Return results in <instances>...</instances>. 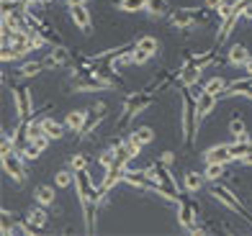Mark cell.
I'll return each instance as SVG.
<instances>
[{
  "label": "cell",
  "mask_w": 252,
  "mask_h": 236,
  "mask_svg": "<svg viewBox=\"0 0 252 236\" xmlns=\"http://www.w3.org/2000/svg\"><path fill=\"white\" fill-rule=\"evenodd\" d=\"M178 93H180V144L190 147V144H196V133L201 129L196 118V93L183 85H178Z\"/></svg>",
  "instance_id": "cell-1"
},
{
  "label": "cell",
  "mask_w": 252,
  "mask_h": 236,
  "mask_svg": "<svg viewBox=\"0 0 252 236\" xmlns=\"http://www.w3.org/2000/svg\"><path fill=\"white\" fill-rule=\"evenodd\" d=\"M155 103V93H147V90H139V93H131V95H126L124 100V105H121V113L116 118V129H124V126H129V123L144 113L147 108H150Z\"/></svg>",
  "instance_id": "cell-2"
},
{
  "label": "cell",
  "mask_w": 252,
  "mask_h": 236,
  "mask_svg": "<svg viewBox=\"0 0 252 236\" xmlns=\"http://www.w3.org/2000/svg\"><path fill=\"white\" fill-rule=\"evenodd\" d=\"M211 195L219 200V203L224 206V208H229L232 213H239L247 223H250V218H252V213L245 208V203H242V195L239 193H234L232 187H226L224 183H211Z\"/></svg>",
  "instance_id": "cell-3"
},
{
  "label": "cell",
  "mask_w": 252,
  "mask_h": 236,
  "mask_svg": "<svg viewBox=\"0 0 252 236\" xmlns=\"http://www.w3.org/2000/svg\"><path fill=\"white\" fill-rule=\"evenodd\" d=\"M13 98V108H16V123H26L29 118H33V93L31 87H13L10 90Z\"/></svg>",
  "instance_id": "cell-4"
},
{
  "label": "cell",
  "mask_w": 252,
  "mask_h": 236,
  "mask_svg": "<svg viewBox=\"0 0 252 236\" xmlns=\"http://www.w3.org/2000/svg\"><path fill=\"white\" fill-rule=\"evenodd\" d=\"M72 93H100V90H111L113 85L108 80H103L98 75H75L70 77Z\"/></svg>",
  "instance_id": "cell-5"
},
{
  "label": "cell",
  "mask_w": 252,
  "mask_h": 236,
  "mask_svg": "<svg viewBox=\"0 0 252 236\" xmlns=\"http://www.w3.org/2000/svg\"><path fill=\"white\" fill-rule=\"evenodd\" d=\"M24 157H21L18 152H8V154H3V170H5V175L13 180L16 185H24L26 183V167H24Z\"/></svg>",
  "instance_id": "cell-6"
},
{
  "label": "cell",
  "mask_w": 252,
  "mask_h": 236,
  "mask_svg": "<svg viewBox=\"0 0 252 236\" xmlns=\"http://www.w3.org/2000/svg\"><path fill=\"white\" fill-rule=\"evenodd\" d=\"M155 54H159V41L155 36H139L134 41V64H147Z\"/></svg>",
  "instance_id": "cell-7"
},
{
  "label": "cell",
  "mask_w": 252,
  "mask_h": 236,
  "mask_svg": "<svg viewBox=\"0 0 252 236\" xmlns=\"http://www.w3.org/2000/svg\"><path fill=\"white\" fill-rule=\"evenodd\" d=\"M44 70H60V67H70L72 64V54L70 49L64 47V44H54V47L49 49V54L41 59Z\"/></svg>",
  "instance_id": "cell-8"
},
{
  "label": "cell",
  "mask_w": 252,
  "mask_h": 236,
  "mask_svg": "<svg viewBox=\"0 0 252 236\" xmlns=\"http://www.w3.org/2000/svg\"><path fill=\"white\" fill-rule=\"evenodd\" d=\"M201 75H203L201 67L186 57V62H183V64L178 67V82H175V85H183V87H196V85L201 82Z\"/></svg>",
  "instance_id": "cell-9"
},
{
  "label": "cell",
  "mask_w": 252,
  "mask_h": 236,
  "mask_svg": "<svg viewBox=\"0 0 252 236\" xmlns=\"http://www.w3.org/2000/svg\"><path fill=\"white\" fill-rule=\"evenodd\" d=\"M106 116H108V105L103 103V100H98V103L88 110V121H85V129L80 131V139H88L90 133H93V131L98 129V123H100L103 118H106Z\"/></svg>",
  "instance_id": "cell-10"
},
{
  "label": "cell",
  "mask_w": 252,
  "mask_h": 236,
  "mask_svg": "<svg viewBox=\"0 0 252 236\" xmlns=\"http://www.w3.org/2000/svg\"><path fill=\"white\" fill-rule=\"evenodd\" d=\"M170 24L178 31H193L196 28V16H193V8H173L170 13Z\"/></svg>",
  "instance_id": "cell-11"
},
{
  "label": "cell",
  "mask_w": 252,
  "mask_h": 236,
  "mask_svg": "<svg viewBox=\"0 0 252 236\" xmlns=\"http://www.w3.org/2000/svg\"><path fill=\"white\" fill-rule=\"evenodd\" d=\"M70 8V18L72 24L83 31V33H90V26H93V18H90V10H88V3H75V5H67Z\"/></svg>",
  "instance_id": "cell-12"
},
{
  "label": "cell",
  "mask_w": 252,
  "mask_h": 236,
  "mask_svg": "<svg viewBox=\"0 0 252 236\" xmlns=\"http://www.w3.org/2000/svg\"><path fill=\"white\" fill-rule=\"evenodd\" d=\"M216 103H219V95L209 93V90H201L198 98H196V118H198V123H201L206 116H211V113H214Z\"/></svg>",
  "instance_id": "cell-13"
},
{
  "label": "cell",
  "mask_w": 252,
  "mask_h": 236,
  "mask_svg": "<svg viewBox=\"0 0 252 236\" xmlns=\"http://www.w3.org/2000/svg\"><path fill=\"white\" fill-rule=\"evenodd\" d=\"M203 162L209 164V162H219V164H232L234 162V157L232 152H229V144H216V147H209L203 152Z\"/></svg>",
  "instance_id": "cell-14"
},
{
  "label": "cell",
  "mask_w": 252,
  "mask_h": 236,
  "mask_svg": "<svg viewBox=\"0 0 252 236\" xmlns=\"http://www.w3.org/2000/svg\"><path fill=\"white\" fill-rule=\"evenodd\" d=\"M85 121H88V110L85 108H72V110H67V116H64V126H67V131H75L80 136V131L85 129Z\"/></svg>",
  "instance_id": "cell-15"
},
{
  "label": "cell",
  "mask_w": 252,
  "mask_h": 236,
  "mask_svg": "<svg viewBox=\"0 0 252 236\" xmlns=\"http://www.w3.org/2000/svg\"><path fill=\"white\" fill-rule=\"evenodd\" d=\"M33 203H39L44 208H49L57 203V185H39L33 187Z\"/></svg>",
  "instance_id": "cell-16"
},
{
  "label": "cell",
  "mask_w": 252,
  "mask_h": 236,
  "mask_svg": "<svg viewBox=\"0 0 252 236\" xmlns=\"http://www.w3.org/2000/svg\"><path fill=\"white\" fill-rule=\"evenodd\" d=\"M41 70H44V64H41V62H36V59H26V62H18V64H16L13 75H16V80H29V77H36Z\"/></svg>",
  "instance_id": "cell-17"
},
{
  "label": "cell",
  "mask_w": 252,
  "mask_h": 236,
  "mask_svg": "<svg viewBox=\"0 0 252 236\" xmlns=\"http://www.w3.org/2000/svg\"><path fill=\"white\" fill-rule=\"evenodd\" d=\"M41 126H44V133H47L52 141H60V139L64 136V131H67L64 121H57V118H52V116H44V118H41Z\"/></svg>",
  "instance_id": "cell-18"
},
{
  "label": "cell",
  "mask_w": 252,
  "mask_h": 236,
  "mask_svg": "<svg viewBox=\"0 0 252 236\" xmlns=\"http://www.w3.org/2000/svg\"><path fill=\"white\" fill-rule=\"evenodd\" d=\"M206 183V175L203 172H196V170H188L186 175H183V193H198V190L203 187Z\"/></svg>",
  "instance_id": "cell-19"
},
{
  "label": "cell",
  "mask_w": 252,
  "mask_h": 236,
  "mask_svg": "<svg viewBox=\"0 0 252 236\" xmlns=\"http://www.w3.org/2000/svg\"><path fill=\"white\" fill-rule=\"evenodd\" d=\"M247 59H250V49L245 47V44H232V47H229L226 62L232 64V67H242Z\"/></svg>",
  "instance_id": "cell-20"
},
{
  "label": "cell",
  "mask_w": 252,
  "mask_h": 236,
  "mask_svg": "<svg viewBox=\"0 0 252 236\" xmlns=\"http://www.w3.org/2000/svg\"><path fill=\"white\" fill-rule=\"evenodd\" d=\"M24 216H26V221L31 223V226H33V229H39V231H41L44 226H47V218H49V216H47V208L39 206V203L33 206V208H29V210L24 213Z\"/></svg>",
  "instance_id": "cell-21"
},
{
  "label": "cell",
  "mask_w": 252,
  "mask_h": 236,
  "mask_svg": "<svg viewBox=\"0 0 252 236\" xmlns=\"http://www.w3.org/2000/svg\"><path fill=\"white\" fill-rule=\"evenodd\" d=\"M206 183H221V180L226 177V164H219V162H209L206 164Z\"/></svg>",
  "instance_id": "cell-22"
},
{
  "label": "cell",
  "mask_w": 252,
  "mask_h": 236,
  "mask_svg": "<svg viewBox=\"0 0 252 236\" xmlns=\"http://www.w3.org/2000/svg\"><path fill=\"white\" fill-rule=\"evenodd\" d=\"M88 175H90V180H93V185L100 190L103 187V183H106V175H108V167L106 164H100L98 159L93 162V164H90L88 167Z\"/></svg>",
  "instance_id": "cell-23"
},
{
  "label": "cell",
  "mask_w": 252,
  "mask_h": 236,
  "mask_svg": "<svg viewBox=\"0 0 252 236\" xmlns=\"http://www.w3.org/2000/svg\"><path fill=\"white\" fill-rule=\"evenodd\" d=\"M147 13L152 18H165V16L173 13V8H170L167 0H150V3H147Z\"/></svg>",
  "instance_id": "cell-24"
},
{
  "label": "cell",
  "mask_w": 252,
  "mask_h": 236,
  "mask_svg": "<svg viewBox=\"0 0 252 236\" xmlns=\"http://www.w3.org/2000/svg\"><path fill=\"white\" fill-rule=\"evenodd\" d=\"M250 147H252V139H250V136H247V139H232V144H229V152H232L234 162H242V157L250 152Z\"/></svg>",
  "instance_id": "cell-25"
},
{
  "label": "cell",
  "mask_w": 252,
  "mask_h": 236,
  "mask_svg": "<svg viewBox=\"0 0 252 236\" xmlns=\"http://www.w3.org/2000/svg\"><path fill=\"white\" fill-rule=\"evenodd\" d=\"M147 3L150 0H113V5L124 13H139V10H147Z\"/></svg>",
  "instance_id": "cell-26"
},
{
  "label": "cell",
  "mask_w": 252,
  "mask_h": 236,
  "mask_svg": "<svg viewBox=\"0 0 252 236\" xmlns=\"http://www.w3.org/2000/svg\"><path fill=\"white\" fill-rule=\"evenodd\" d=\"M54 185L60 187V190H64V187H75V170H72V167L54 172Z\"/></svg>",
  "instance_id": "cell-27"
},
{
  "label": "cell",
  "mask_w": 252,
  "mask_h": 236,
  "mask_svg": "<svg viewBox=\"0 0 252 236\" xmlns=\"http://www.w3.org/2000/svg\"><path fill=\"white\" fill-rule=\"evenodd\" d=\"M131 136H134L136 141H142L144 147H147V144L155 141V129H152V126H136V129L131 131Z\"/></svg>",
  "instance_id": "cell-28"
},
{
  "label": "cell",
  "mask_w": 252,
  "mask_h": 236,
  "mask_svg": "<svg viewBox=\"0 0 252 236\" xmlns=\"http://www.w3.org/2000/svg\"><path fill=\"white\" fill-rule=\"evenodd\" d=\"M229 133H232V139H247V126L239 116H234L229 121Z\"/></svg>",
  "instance_id": "cell-29"
},
{
  "label": "cell",
  "mask_w": 252,
  "mask_h": 236,
  "mask_svg": "<svg viewBox=\"0 0 252 236\" xmlns=\"http://www.w3.org/2000/svg\"><path fill=\"white\" fill-rule=\"evenodd\" d=\"M226 85H229V82L224 80V77L216 75V77H211V80L203 82V90H209V93H214V95H221L224 90H226Z\"/></svg>",
  "instance_id": "cell-30"
},
{
  "label": "cell",
  "mask_w": 252,
  "mask_h": 236,
  "mask_svg": "<svg viewBox=\"0 0 252 236\" xmlns=\"http://www.w3.org/2000/svg\"><path fill=\"white\" fill-rule=\"evenodd\" d=\"M0 234H3V236L16 234V216H13L8 208H3V223H0Z\"/></svg>",
  "instance_id": "cell-31"
},
{
  "label": "cell",
  "mask_w": 252,
  "mask_h": 236,
  "mask_svg": "<svg viewBox=\"0 0 252 236\" xmlns=\"http://www.w3.org/2000/svg\"><path fill=\"white\" fill-rule=\"evenodd\" d=\"M116 149H119V147H111V144H108L106 149H100L98 162H100V164H106V167H111L113 162H116Z\"/></svg>",
  "instance_id": "cell-32"
},
{
  "label": "cell",
  "mask_w": 252,
  "mask_h": 236,
  "mask_svg": "<svg viewBox=\"0 0 252 236\" xmlns=\"http://www.w3.org/2000/svg\"><path fill=\"white\" fill-rule=\"evenodd\" d=\"M70 167H72L75 172H83V170H88V167H90V162H88L85 154H75L72 159H70Z\"/></svg>",
  "instance_id": "cell-33"
},
{
  "label": "cell",
  "mask_w": 252,
  "mask_h": 236,
  "mask_svg": "<svg viewBox=\"0 0 252 236\" xmlns=\"http://www.w3.org/2000/svg\"><path fill=\"white\" fill-rule=\"evenodd\" d=\"M221 3H226V0H203V5L209 8V10H214V13H216V8H219Z\"/></svg>",
  "instance_id": "cell-34"
},
{
  "label": "cell",
  "mask_w": 252,
  "mask_h": 236,
  "mask_svg": "<svg viewBox=\"0 0 252 236\" xmlns=\"http://www.w3.org/2000/svg\"><path fill=\"white\" fill-rule=\"evenodd\" d=\"M239 70H242V77H252V57H250L242 67H239Z\"/></svg>",
  "instance_id": "cell-35"
},
{
  "label": "cell",
  "mask_w": 252,
  "mask_h": 236,
  "mask_svg": "<svg viewBox=\"0 0 252 236\" xmlns=\"http://www.w3.org/2000/svg\"><path fill=\"white\" fill-rule=\"evenodd\" d=\"M159 162L173 164V162H175V154H173V152H162V154H159Z\"/></svg>",
  "instance_id": "cell-36"
},
{
  "label": "cell",
  "mask_w": 252,
  "mask_h": 236,
  "mask_svg": "<svg viewBox=\"0 0 252 236\" xmlns=\"http://www.w3.org/2000/svg\"><path fill=\"white\" fill-rule=\"evenodd\" d=\"M242 164H247V167H252V147H250V152L242 157Z\"/></svg>",
  "instance_id": "cell-37"
},
{
  "label": "cell",
  "mask_w": 252,
  "mask_h": 236,
  "mask_svg": "<svg viewBox=\"0 0 252 236\" xmlns=\"http://www.w3.org/2000/svg\"><path fill=\"white\" fill-rule=\"evenodd\" d=\"M67 5H75V3H88V0H64Z\"/></svg>",
  "instance_id": "cell-38"
},
{
  "label": "cell",
  "mask_w": 252,
  "mask_h": 236,
  "mask_svg": "<svg viewBox=\"0 0 252 236\" xmlns=\"http://www.w3.org/2000/svg\"><path fill=\"white\" fill-rule=\"evenodd\" d=\"M250 226H252V218H250Z\"/></svg>",
  "instance_id": "cell-39"
}]
</instances>
